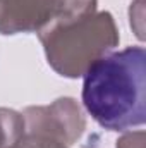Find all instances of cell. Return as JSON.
Here are the masks:
<instances>
[{
	"label": "cell",
	"mask_w": 146,
	"mask_h": 148,
	"mask_svg": "<svg viewBox=\"0 0 146 148\" xmlns=\"http://www.w3.org/2000/svg\"><path fill=\"white\" fill-rule=\"evenodd\" d=\"M81 100L91 119L107 131H129L146 122V52L127 47L110 52L83 76Z\"/></svg>",
	"instance_id": "1"
},
{
	"label": "cell",
	"mask_w": 146,
	"mask_h": 148,
	"mask_svg": "<svg viewBox=\"0 0 146 148\" xmlns=\"http://www.w3.org/2000/svg\"><path fill=\"white\" fill-rule=\"evenodd\" d=\"M40 41L48 66L62 77H83L91 64L113 52L120 35L113 16L96 10L71 23L55 24L41 31Z\"/></svg>",
	"instance_id": "2"
},
{
	"label": "cell",
	"mask_w": 146,
	"mask_h": 148,
	"mask_svg": "<svg viewBox=\"0 0 146 148\" xmlns=\"http://www.w3.org/2000/svg\"><path fill=\"white\" fill-rule=\"evenodd\" d=\"M98 0H0V35L36 33L96 12Z\"/></svg>",
	"instance_id": "3"
},
{
	"label": "cell",
	"mask_w": 146,
	"mask_h": 148,
	"mask_svg": "<svg viewBox=\"0 0 146 148\" xmlns=\"http://www.w3.org/2000/svg\"><path fill=\"white\" fill-rule=\"evenodd\" d=\"M26 133L57 140L67 147L79 141L86 129V117L71 97H60L50 105H31L23 110Z\"/></svg>",
	"instance_id": "4"
},
{
	"label": "cell",
	"mask_w": 146,
	"mask_h": 148,
	"mask_svg": "<svg viewBox=\"0 0 146 148\" xmlns=\"http://www.w3.org/2000/svg\"><path fill=\"white\" fill-rule=\"evenodd\" d=\"M26 133L23 112L0 107V148L14 147Z\"/></svg>",
	"instance_id": "5"
},
{
	"label": "cell",
	"mask_w": 146,
	"mask_h": 148,
	"mask_svg": "<svg viewBox=\"0 0 146 148\" xmlns=\"http://www.w3.org/2000/svg\"><path fill=\"white\" fill-rule=\"evenodd\" d=\"M10 148H71V147H67V145H64L57 140H50V138L24 133V136Z\"/></svg>",
	"instance_id": "6"
},
{
	"label": "cell",
	"mask_w": 146,
	"mask_h": 148,
	"mask_svg": "<svg viewBox=\"0 0 146 148\" xmlns=\"http://www.w3.org/2000/svg\"><path fill=\"white\" fill-rule=\"evenodd\" d=\"M146 134L143 129L139 131H124V134L115 141V148H145Z\"/></svg>",
	"instance_id": "7"
},
{
	"label": "cell",
	"mask_w": 146,
	"mask_h": 148,
	"mask_svg": "<svg viewBox=\"0 0 146 148\" xmlns=\"http://www.w3.org/2000/svg\"><path fill=\"white\" fill-rule=\"evenodd\" d=\"M131 17V28H134V33L139 40H143V17H145V0H136L131 3L129 9Z\"/></svg>",
	"instance_id": "8"
}]
</instances>
